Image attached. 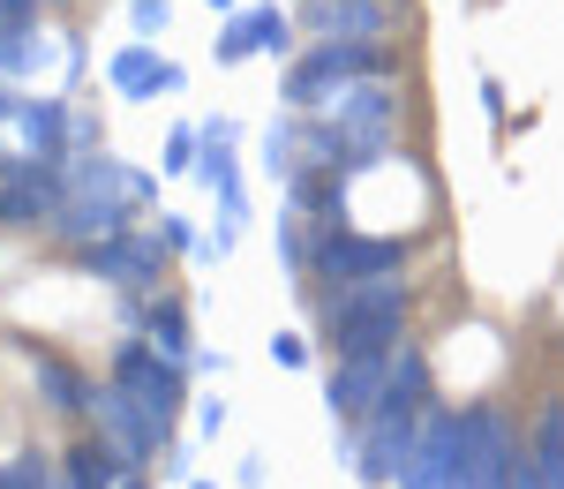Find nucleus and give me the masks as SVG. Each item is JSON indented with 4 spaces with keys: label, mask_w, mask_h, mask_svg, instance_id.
Returning a JSON list of instances; mask_svg holds the SVG:
<instances>
[{
    "label": "nucleus",
    "mask_w": 564,
    "mask_h": 489,
    "mask_svg": "<svg viewBox=\"0 0 564 489\" xmlns=\"http://www.w3.org/2000/svg\"><path fill=\"white\" fill-rule=\"evenodd\" d=\"M249 23H257V53H271V61H294V15L286 8H249Z\"/></svg>",
    "instance_id": "21"
},
{
    "label": "nucleus",
    "mask_w": 564,
    "mask_h": 489,
    "mask_svg": "<svg viewBox=\"0 0 564 489\" xmlns=\"http://www.w3.org/2000/svg\"><path fill=\"white\" fill-rule=\"evenodd\" d=\"M452 437H459V414H444V406H422V430H414V452H406V467H399V482L391 489H444L452 475Z\"/></svg>",
    "instance_id": "12"
},
{
    "label": "nucleus",
    "mask_w": 564,
    "mask_h": 489,
    "mask_svg": "<svg viewBox=\"0 0 564 489\" xmlns=\"http://www.w3.org/2000/svg\"><path fill=\"white\" fill-rule=\"evenodd\" d=\"M316 324H324V347L347 355H391L414 324V286L391 271V279H354V286H324L316 294Z\"/></svg>",
    "instance_id": "1"
},
{
    "label": "nucleus",
    "mask_w": 564,
    "mask_h": 489,
    "mask_svg": "<svg viewBox=\"0 0 564 489\" xmlns=\"http://www.w3.org/2000/svg\"><path fill=\"white\" fill-rule=\"evenodd\" d=\"M212 8H241V0H212Z\"/></svg>",
    "instance_id": "38"
},
{
    "label": "nucleus",
    "mask_w": 564,
    "mask_h": 489,
    "mask_svg": "<svg viewBox=\"0 0 564 489\" xmlns=\"http://www.w3.org/2000/svg\"><path fill=\"white\" fill-rule=\"evenodd\" d=\"M129 219H135L129 204H113V196H98V188H68V196H61V211L45 219V233H53L61 249H90V241L121 233Z\"/></svg>",
    "instance_id": "11"
},
{
    "label": "nucleus",
    "mask_w": 564,
    "mask_h": 489,
    "mask_svg": "<svg viewBox=\"0 0 564 489\" xmlns=\"http://www.w3.org/2000/svg\"><path fill=\"white\" fill-rule=\"evenodd\" d=\"M15 106H23V98H15V84L0 76V121H15Z\"/></svg>",
    "instance_id": "35"
},
{
    "label": "nucleus",
    "mask_w": 564,
    "mask_h": 489,
    "mask_svg": "<svg viewBox=\"0 0 564 489\" xmlns=\"http://www.w3.org/2000/svg\"><path fill=\"white\" fill-rule=\"evenodd\" d=\"M53 489H68V482H61V475H53Z\"/></svg>",
    "instance_id": "39"
},
{
    "label": "nucleus",
    "mask_w": 564,
    "mask_h": 489,
    "mask_svg": "<svg viewBox=\"0 0 564 489\" xmlns=\"http://www.w3.org/2000/svg\"><path fill=\"white\" fill-rule=\"evenodd\" d=\"M196 166V129H174V143H166V174H188Z\"/></svg>",
    "instance_id": "28"
},
{
    "label": "nucleus",
    "mask_w": 564,
    "mask_h": 489,
    "mask_svg": "<svg viewBox=\"0 0 564 489\" xmlns=\"http://www.w3.org/2000/svg\"><path fill=\"white\" fill-rule=\"evenodd\" d=\"M129 23H135V39H166V23H174V0H129Z\"/></svg>",
    "instance_id": "24"
},
{
    "label": "nucleus",
    "mask_w": 564,
    "mask_h": 489,
    "mask_svg": "<svg viewBox=\"0 0 564 489\" xmlns=\"http://www.w3.org/2000/svg\"><path fill=\"white\" fill-rule=\"evenodd\" d=\"M135 324H143V339L159 347V355H174V361H188L196 347H188V309H181L174 294H135Z\"/></svg>",
    "instance_id": "16"
},
{
    "label": "nucleus",
    "mask_w": 564,
    "mask_h": 489,
    "mask_svg": "<svg viewBox=\"0 0 564 489\" xmlns=\"http://www.w3.org/2000/svg\"><path fill=\"white\" fill-rule=\"evenodd\" d=\"M196 430H204V437H218V430H226V400H204V406H196Z\"/></svg>",
    "instance_id": "31"
},
{
    "label": "nucleus",
    "mask_w": 564,
    "mask_h": 489,
    "mask_svg": "<svg viewBox=\"0 0 564 489\" xmlns=\"http://www.w3.org/2000/svg\"><path fill=\"white\" fill-rule=\"evenodd\" d=\"M113 489H151V475H143V467H129V475H121Z\"/></svg>",
    "instance_id": "36"
},
{
    "label": "nucleus",
    "mask_w": 564,
    "mask_h": 489,
    "mask_svg": "<svg viewBox=\"0 0 564 489\" xmlns=\"http://www.w3.org/2000/svg\"><path fill=\"white\" fill-rule=\"evenodd\" d=\"M234 482H241V489H263V482H271V467H263L257 452H249V459H241V475H234Z\"/></svg>",
    "instance_id": "32"
},
{
    "label": "nucleus",
    "mask_w": 564,
    "mask_h": 489,
    "mask_svg": "<svg viewBox=\"0 0 564 489\" xmlns=\"http://www.w3.org/2000/svg\"><path fill=\"white\" fill-rule=\"evenodd\" d=\"M15 129H23L31 159H68V98H23Z\"/></svg>",
    "instance_id": "15"
},
{
    "label": "nucleus",
    "mask_w": 564,
    "mask_h": 489,
    "mask_svg": "<svg viewBox=\"0 0 564 489\" xmlns=\"http://www.w3.org/2000/svg\"><path fill=\"white\" fill-rule=\"evenodd\" d=\"M76 264L90 271V279H106V286H129V294H159V279H166V264H174V249L159 241V226L151 233H106V241H90V249H76Z\"/></svg>",
    "instance_id": "6"
},
{
    "label": "nucleus",
    "mask_w": 564,
    "mask_h": 489,
    "mask_svg": "<svg viewBox=\"0 0 564 489\" xmlns=\"http://www.w3.org/2000/svg\"><path fill=\"white\" fill-rule=\"evenodd\" d=\"M212 61H218V68H241V61H257V23H249V15H234V23L218 31Z\"/></svg>",
    "instance_id": "22"
},
{
    "label": "nucleus",
    "mask_w": 564,
    "mask_h": 489,
    "mask_svg": "<svg viewBox=\"0 0 564 489\" xmlns=\"http://www.w3.org/2000/svg\"><path fill=\"white\" fill-rule=\"evenodd\" d=\"M0 23H39V0H0Z\"/></svg>",
    "instance_id": "33"
},
{
    "label": "nucleus",
    "mask_w": 564,
    "mask_h": 489,
    "mask_svg": "<svg viewBox=\"0 0 564 489\" xmlns=\"http://www.w3.org/2000/svg\"><path fill=\"white\" fill-rule=\"evenodd\" d=\"M39 53H53V45H45L31 23H0V76H8V84H23V76L39 68Z\"/></svg>",
    "instance_id": "19"
},
{
    "label": "nucleus",
    "mask_w": 564,
    "mask_h": 489,
    "mask_svg": "<svg viewBox=\"0 0 564 489\" xmlns=\"http://www.w3.org/2000/svg\"><path fill=\"white\" fill-rule=\"evenodd\" d=\"M430 400H436V361H430V347L399 339V347H391V369H384V392H377V406H369V414H422Z\"/></svg>",
    "instance_id": "13"
},
{
    "label": "nucleus",
    "mask_w": 564,
    "mask_h": 489,
    "mask_svg": "<svg viewBox=\"0 0 564 489\" xmlns=\"http://www.w3.org/2000/svg\"><path fill=\"white\" fill-rule=\"evenodd\" d=\"M550 422H557V437H564V400H550Z\"/></svg>",
    "instance_id": "37"
},
{
    "label": "nucleus",
    "mask_w": 564,
    "mask_h": 489,
    "mask_svg": "<svg viewBox=\"0 0 564 489\" xmlns=\"http://www.w3.org/2000/svg\"><path fill=\"white\" fill-rule=\"evenodd\" d=\"M166 482H188V445H166Z\"/></svg>",
    "instance_id": "34"
},
{
    "label": "nucleus",
    "mask_w": 564,
    "mask_h": 489,
    "mask_svg": "<svg viewBox=\"0 0 564 489\" xmlns=\"http://www.w3.org/2000/svg\"><path fill=\"white\" fill-rule=\"evenodd\" d=\"M196 489H212V482H196Z\"/></svg>",
    "instance_id": "40"
},
{
    "label": "nucleus",
    "mask_w": 564,
    "mask_h": 489,
    "mask_svg": "<svg viewBox=\"0 0 564 489\" xmlns=\"http://www.w3.org/2000/svg\"><path fill=\"white\" fill-rule=\"evenodd\" d=\"M271 241H279V264L294 271V286H308V219L279 204V233H271Z\"/></svg>",
    "instance_id": "20"
},
{
    "label": "nucleus",
    "mask_w": 564,
    "mask_h": 489,
    "mask_svg": "<svg viewBox=\"0 0 564 489\" xmlns=\"http://www.w3.org/2000/svg\"><path fill=\"white\" fill-rule=\"evenodd\" d=\"M68 196V159H8L0 151V226L8 233H45V219Z\"/></svg>",
    "instance_id": "5"
},
{
    "label": "nucleus",
    "mask_w": 564,
    "mask_h": 489,
    "mask_svg": "<svg viewBox=\"0 0 564 489\" xmlns=\"http://www.w3.org/2000/svg\"><path fill=\"white\" fill-rule=\"evenodd\" d=\"M384 369H391V355H347V361H332V377H324L332 430H361V422H369V406H377V392H384Z\"/></svg>",
    "instance_id": "10"
},
{
    "label": "nucleus",
    "mask_w": 564,
    "mask_h": 489,
    "mask_svg": "<svg viewBox=\"0 0 564 489\" xmlns=\"http://www.w3.org/2000/svg\"><path fill=\"white\" fill-rule=\"evenodd\" d=\"M68 151H76V159H84V151H106V143H98V121L76 113V106H68Z\"/></svg>",
    "instance_id": "27"
},
{
    "label": "nucleus",
    "mask_w": 564,
    "mask_h": 489,
    "mask_svg": "<svg viewBox=\"0 0 564 489\" xmlns=\"http://www.w3.org/2000/svg\"><path fill=\"white\" fill-rule=\"evenodd\" d=\"M271 361H279V369H308L316 355H308V339H302V332H279V339H271Z\"/></svg>",
    "instance_id": "26"
},
{
    "label": "nucleus",
    "mask_w": 564,
    "mask_h": 489,
    "mask_svg": "<svg viewBox=\"0 0 564 489\" xmlns=\"http://www.w3.org/2000/svg\"><path fill=\"white\" fill-rule=\"evenodd\" d=\"M414 430H422V414H369L354 430V475L369 489H391L399 467H406V452H414Z\"/></svg>",
    "instance_id": "9"
},
{
    "label": "nucleus",
    "mask_w": 564,
    "mask_h": 489,
    "mask_svg": "<svg viewBox=\"0 0 564 489\" xmlns=\"http://www.w3.org/2000/svg\"><path fill=\"white\" fill-rule=\"evenodd\" d=\"M113 384H129L135 400L151 406V414H166L174 422L181 406H188V361H174V355H159L151 339H121L113 347V369H106Z\"/></svg>",
    "instance_id": "7"
},
{
    "label": "nucleus",
    "mask_w": 564,
    "mask_h": 489,
    "mask_svg": "<svg viewBox=\"0 0 564 489\" xmlns=\"http://www.w3.org/2000/svg\"><path fill=\"white\" fill-rule=\"evenodd\" d=\"M129 475L121 467V452L106 445V437H84V445H68V459H61V482L68 489H113Z\"/></svg>",
    "instance_id": "17"
},
{
    "label": "nucleus",
    "mask_w": 564,
    "mask_h": 489,
    "mask_svg": "<svg viewBox=\"0 0 564 489\" xmlns=\"http://www.w3.org/2000/svg\"><path fill=\"white\" fill-rule=\"evenodd\" d=\"M361 76H399V53L391 45H369V39H316L308 53L286 61V106L294 113H316L339 84H361Z\"/></svg>",
    "instance_id": "2"
},
{
    "label": "nucleus",
    "mask_w": 564,
    "mask_h": 489,
    "mask_svg": "<svg viewBox=\"0 0 564 489\" xmlns=\"http://www.w3.org/2000/svg\"><path fill=\"white\" fill-rule=\"evenodd\" d=\"M159 241H166L174 257H188V249H196V226L181 219V211H159Z\"/></svg>",
    "instance_id": "25"
},
{
    "label": "nucleus",
    "mask_w": 564,
    "mask_h": 489,
    "mask_svg": "<svg viewBox=\"0 0 564 489\" xmlns=\"http://www.w3.org/2000/svg\"><path fill=\"white\" fill-rule=\"evenodd\" d=\"M84 414L98 422V437L121 452V467H151L159 452L174 445V422H166V414H151V406L135 400L129 384H113V377L84 392Z\"/></svg>",
    "instance_id": "4"
},
{
    "label": "nucleus",
    "mask_w": 564,
    "mask_h": 489,
    "mask_svg": "<svg viewBox=\"0 0 564 489\" xmlns=\"http://www.w3.org/2000/svg\"><path fill=\"white\" fill-rule=\"evenodd\" d=\"M481 113H489V121H505V113H512V98H505L497 76H481Z\"/></svg>",
    "instance_id": "30"
},
{
    "label": "nucleus",
    "mask_w": 564,
    "mask_h": 489,
    "mask_svg": "<svg viewBox=\"0 0 564 489\" xmlns=\"http://www.w3.org/2000/svg\"><path fill=\"white\" fill-rule=\"evenodd\" d=\"M0 489H53V467H45L39 452H15V459L0 467Z\"/></svg>",
    "instance_id": "23"
},
{
    "label": "nucleus",
    "mask_w": 564,
    "mask_h": 489,
    "mask_svg": "<svg viewBox=\"0 0 564 489\" xmlns=\"http://www.w3.org/2000/svg\"><path fill=\"white\" fill-rule=\"evenodd\" d=\"M106 76H113V90H121V98H174V90L188 84V68L159 61V53H151V39L121 45V53L106 61Z\"/></svg>",
    "instance_id": "14"
},
{
    "label": "nucleus",
    "mask_w": 564,
    "mask_h": 489,
    "mask_svg": "<svg viewBox=\"0 0 564 489\" xmlns=\"http://www.w3.org/2000/svg\"><path fill=\"white\" fill-rule=\"evenodd\" d=\"M196 143H241V121H226V113H212V121L196 129Z\"/></svg>",
    "instance_id": "29"
},
{
    "label": "nucleus",
    "mask_w": 564,
    "mask_h": 489,
    "mask_svg": "<svg viewBox=\"0 0 564 489\" xmlns=\"http://www.w3.org/2000/svg\"><path fill=\"white\" fill-rule=\"evenodd\" d=\"M31 392L45 400V414H84V392H90V384L61 355H31Z\"/></svg>",
    "instance_id": "18"
},
{
    "label": "nucleus",
    "mask_w": 564,
    "mask_h": 489,
    "mask_svg": "<svg viewBox=\"0 0 564 489\" xmlns=\"http://www.w3.org/2000/svg\"><path fill=\"white\" fill-rule=\"evenodd\" d=\"M302 31H308V39L391 45L399 31H406V0H302Z\"/></svg>",
    "instance_id": "8"
},
{
    "label": "nucleus",
    "mask_w": 564,
    "mask_h": 489,
    "mask_svg": "<svg viewBox=\"0 0 564 489\" xmlns=\"http://www.w3.org/2000/svg\"><path fill=\"white\" fill-rule=\"evenodd\" d=\"M414 257V233H361V226H308V279L316 286H354V279H391Z\"/></svg>",
    "instance_id": "3"
}]
</instances>
